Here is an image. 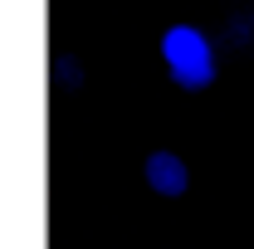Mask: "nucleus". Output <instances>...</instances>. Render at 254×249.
Segmentation results:
<instances>
[{"mask_svg":"<svg viewBox=\"0 0 254 249\" xmlns=\"http://www.w3.org/2000/svg\"><path fill=\"white\" fill-rule=\"evenodd\" d=\"M161 59H166V73H171V83L176 88H186V93H200V88H210L215 83V49H210V39L195 30V25H171V30L161 34Z\"/></svg>","mask_w":254,"mask_h":249,"instance_id":"f257e3e1","label":"nucleus"},{"mask_svg":"<svg viewBox=\"0 0 254 249\" xmlns=\"http://www.w3.org/2000/svg\"><path fill=\"white\" fill-rule=\"evenodd\" d=\"M147 186L157 190V195H186V186H190L186 161L176 152H152L147 156Z\"/></svg>","mask_w":254,"mask_h":249,"instance_id":"f03ea898","label":"nucleus"},{"mask_svg":"<svg viewBox=\"0 0 254 249\" xmlns=\"http://www.w3.org/2000/svg\"><path fill=\"white\" fill-rule=\"evenodd\" d=\"M220 44L230 49V54H245V49H254V10H240V15H230V20H225Z\"/></svg>","mask_w":254,"mask_h":249,"instance_id":"7ed1b4c3","label":"nucleus"},{"mask_svg":"<svg viewBox=\"0 0 254 249\" xmlns=\"http://www.w3.org/2000/svg\"><path fill=\"white\" fill-rule=\"evenodd\" d=\"M49 78H54V88H83V63L73 59L68 49H54V59H49Z\"/></svg>","mask_w":254,"mask_h":249,"instance_id":"20e7f679","label":"nucleus"}]
</instances>
